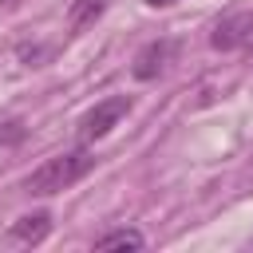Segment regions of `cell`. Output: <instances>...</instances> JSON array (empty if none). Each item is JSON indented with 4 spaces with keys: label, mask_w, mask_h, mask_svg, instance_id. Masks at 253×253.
Listing matches in <instances>:
<instances>
[{
    "label": "cell",
    "mask_w": 253,
    "mask_h": 253,
    "mask_svg": "<svg viewBox=\"0 0 253 253\" xmlns=\"http://www.w3.org/2000/svg\"><path fill=\"white\" fill-rule=\"evenodd\" d=\"M91 170H95V154H91V150H67V154H55V158L40 162V166L28 174L24 190L36 194V198H51V194L75 186L79 178H87Z\"/></svg>",
    "instance_id": "cell-1"
},
{
    "label": "cell",
    "mask_w": 253,
    "mask_h": 253,
    "mask_svg": "<svg viewBox=\"0 0 253 253\" xmlns=\"http://www.w3.org/2000/svg\"><path fill=\"white\" fill-rule=\"evenodd\" d=\"M130 111V99L126 95H111V99H103V103H95L83 119H79V138L83 142H95V138H103L123 115Z\"/></svg>",
    "instance_id": "cell-2"
},
{
    "label": "cell",
    "mask_w": 253,
    "mask_h": 253,
    "mask_svg": "<svg viewBox=\"0 0 253 253\" xmlns=\"http://www.w3.org/2000/svg\"><path fill=\"white\" fill-rule=\"evenodd\" d=\"M210 43L217 51H233V47H245L253 43V12H229L213 24L210 32Z\"/></svg>",
    "instance_id": "cell-3"
},
{
    "label": "cell",
    "mask_w": 253,
    "mask_h": 253,
    "mask_svg": "<svg viewBox=\"0 0 253 253\" xmlns=\"http://www.w3.org/2000/svg\"><path fill=\"white\" fill-rule=\"evenodd\" d=\"M170 51H174V43H170V40H150V43H146V47L134 55V67H130V75H134V79H142V83H146V79H154V75L166 67Z\"/></svg>",
    "instance_id": "cell-4"
},
{
    "label": "cell",
    "mask_w": 253,
    "mask_h": 253,
    "mask_svg": "<svg viewBox=\"0 0 253 253\" xmlns=\"http://www.w3.org/2000/svg\"><path fill=\"white\" fill-rule=\"evenodd\" d=\"M47 229H51V217H47V213H28V217L12 221L8 237L20 241V245H40V241L47 237Z\"/></svg>",
    "instance_id": "cell-5"
},
{
    "label": "cell",
    "mask_w": 253,
    "mask_h": 253,
    "mask_svg": "<svg viewBox=\"0 0 253 253\" xmlns=\"http://www.w3.org/2000/svg\"><path fill=\"white\" fill-rule=\"evenodd\" d=\"M146 237L138 229H111L103 237H95V249H142Z\"/></svg>",
    "instance_id": "cell-6"
},
{
    "label": "cell",
    "mask_w": 253,
    "mask_h": 253,
    "mask_svg": "<svg viewBox=\"0 0 253 253\" xmlns=\"http://www.w3.org/2000/svg\"><path fill=\"white\" fill-rule=\"evenodd\" d=\"M103 8H107V0H71L67 24H71V28H87V24H95V20L103 16Z\"/></svg>",
    "instance_id": "cell-7"
},
{
    "label": "cell",
    "mask_w": 253,
    "mask_h": 253,
    "mask_svg": "<svg viewBox=\"0 0 253 253\" xmlns=\"http://www.w3.org/2000/svg\"><path fill=\"white\" fill-rule=\"evenodd\" d=\"M20 138H24V126L20 123H4L0 126V146H16Z\"/></svg>",
    "instance_id": "cell-8"
},
{
    "label": "cell",
    "mask_w": 253,
    "mask_h": 253,
    "mask_svg": "<svg viewBox=\"0 0 253 253\" xmlns=\"http://www.w3.org/2000/svg\"><path fill=\"white\" fill-rule=\"evenodd\" d=\"M150 8H166V4H174V0H146Z\"/></svg>",
    "instance_id": "cell-9"
}]
</instances>
